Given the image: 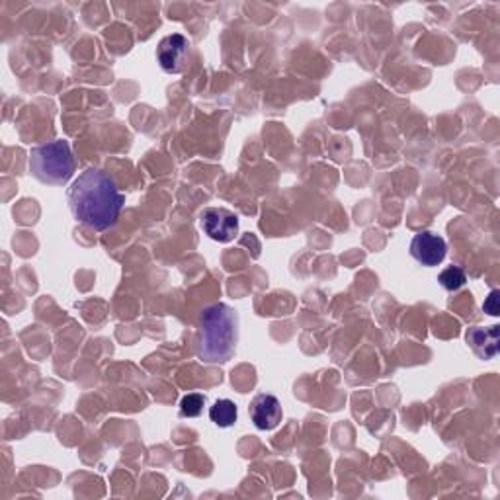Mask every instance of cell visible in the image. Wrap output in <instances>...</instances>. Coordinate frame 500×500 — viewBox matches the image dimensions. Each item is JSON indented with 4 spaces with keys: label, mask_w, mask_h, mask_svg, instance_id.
Here are the masks:
<instances>
[{
    "label": "cell",
    "mask_w": 500,
    "mask_h": 500,
    "mask_svg": "<svg viewBox=\"0 0 500 500\" xmlns=\"http://www.w3.org/2000/svg\"><path fill=\"white\" fill-rule=\"evenodd\" d=\"M67 203L74 220L94 231L114 227L124 211L125 195L114 178L100 168L84 170L67 190Z\"/></svg>",
    "instance_id": "6da1fadb"
},
{
    "label": "cell",
    "mask_w": 500,
    "mask_h": 500,
    "mask_svg": "<svg viewBox=\"0 0 500 500\" xmlns=\"http://www.w3.org/2000/svg\"><path fill=\"white\" fill-rule=\"evenodd\" d=\"M238 317L225 303L203 309L198 331V358L203 364H225L235 356Z\"/></svg>",
    "instance_id": "7a4b0ae2"
},
{
    "label": "cell",
    "mask_w": 500,
    "mask_h": 500,
    "mask_svg": "<svg viewBox=\"0 0 500 500\" xmlns=\"http://www.w3.org/2000/svg\"><path fill=\"white\" fill-rule=\"evenodd\" d=\"M30 174L43 184L63 186L74 174V157L65 139L49 141L30 151Z\"/></svg>",
    "instance_id": "3957f363"
},
{
    "label": "cell",
    "mask_w": 500,
    "mask_h": 500,
    "mask_svg": "<svg viewBox=\"0 0 500 500\" xmlns=\"http://www.w3.org/2000/svg\"><path fill=\"white\" fill-rule=\"evenodd\" d=\"M202 229L217 243H231L238 233V217L231 210L208 208L202 213Z\"/></svg>",
    "instance_id": "277c9868"
},
{
    "label": "cell",
    "mask_w": 500,
    "mask_h": 500,
    "mask_svg": "<svg viewBox=\"0 0 500 500\" xmlns=\"http://www.w3.org/2000/svg\"><path fill=\"white\" fill-rule=\"evenodd\" d=\"M410 254L422 266L432 268L444 263L445 254H448V245H445V241L438 233L422 231L412 238Z\"/></svg>",
    "instance_id": "5b68a950"
},
{
    "label": "cell",
    "mask_w": 500,
    "mask_h": 500,
    "mask_svg": "<svg viewBox=\"0 0 500 500\" xmlns=\"http://www.w3.org/2000/svg\"><path fill=\"white\" fill-rule=\"evenodd\" d=\"M190 53V41L182 34H172L162 38L157 47V59L160 63L162 71L178 74L184 71Z\"/></svg>",
    "instance_id": "8992f818"
},
{
    "label": "cell",
    "mask_w": 500,
    "mask_h": 500,
    "mask_svg": "<svg viewBox=\"0 0 500 500\" xmlns=\"http://www.w3.org/2000/svg\"><path fill=\"white\" fill-rule=\"evenodd\" d=\"M250 418H253L254 427L258 430H274L278 428V424L281 422V417H284V410H281V403L278 401V397L274 395H256L250 403Z\"/></svg>",
    "instance_id": "52a82bcc"
},
{
    "label": "cell",
    "mask_w": 500,
    "mask_h": 500,
    "mask_svg": "<svg viewBox=\"0 0 500 500\" xmlns=\"http://www.w3.org/2000/svg\"><path fill=\"white\" fill-rule=\"evenodd\" d=\"M465 341L471 346L475 356H479L481 360H493L498 354L500 329L496 324H493V327H473L467 331Z\"/></svg>",
    "instance_id": "ba28073f"
},
{
    "label": "cell",
    "mask_w": 500,
    "mask_h": 500,
    "mask_svg": "<svg viewBox=\"0 0 500 500\" xmlns=\"http://www.w3.org/2000/svg\"><path fill=\"white\" fill-rule=\"evenodd\" d=\"M238 410L231 399H217L210 409V418L220 428H229L237 422Z\"/></svg>",
    "instance_id": "9c48e42d"
},
{
    "label": "cell",
    "mask_w": 500,
    "mask_h": 500,
    "mask_svg": "<svg viewBox=\"0 0 500 500\" xmlns=\"http://www.w3.org/2000/svg\"><path fill=\"white\" fill-rule=\"evenodd\" d=\"M438 281L442 284V288H445L448 291H458L467 284V276H465L463 268L450 266L438 276Z\"/></svg>",
    "instance_id": "30bf717a"
},
{
    "label": "cell",
    "mask_w": 500,
    "mask_h": 500,
    "mask_svg": "<svg viewBox=\"0 0 500 500\" xmlns=\"http://www.w3.org/2000/svg\"><path fill=\"white\" fill-rule=\"evenodd\" d=\"M205 407V395L202 393H188L180 401V415L186 418L200 417Z\"/></svg>",
    "instance_id": "8fae6325"
},
{
    "label": "cell",
    "mask_w": 500,
    "mask_h": 500,
    "mask_svg": "<svg viewBox=\"0 0 500 500\" xmlns=\"http://www.w3.org/2000/svg\"><path fill=\"white\" fill-rule=\"evenodd\" d=\"M498 296H500V291H498V289H493V291H491V296H488L487 303L483 306L485 313L493 315V317H496V315H498Z\"/></svg>",
    "instance_id": "7c38bea8"
}]
</instances>
